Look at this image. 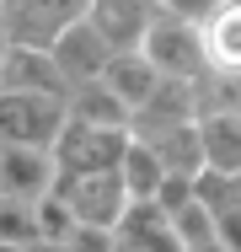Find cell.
<instances>
[{
    "mask_svg": "<svg viewBox=\"0 0 241 252\" xmlns=\"http://www.w3.org/2000/svg\"><path fill=\"white\" fill-rule=\"evenodd\" d=\"M140 54L150 59L155 75H166V81H193V75L204 70L198 22H182V16H172V11L155 5V16H150V27H145V38H140Z\"/></svg>",
    "mask_w": 241,
    "mask_h": 252,
    "instance_id": "cell-1",
    "label": "cell"
},
{
    "mask_svg": "<svg viewBox=\"0 0 241 252\" xmlns=\"http://www.w3.org/2000/svg\"><path fill=\"white\" fill-rule=\"evenodd\" d=\"M81 16H86V0H0V27L22 49H48Z\"/></svg>",
    "mask_w": 241,
    "mask_h": 252,
    "instance_id": "cell-2",
    "label": "cell"
},
{
    "mask_svg": "<svg viewBox=\"0 0 241 252\" xmlns=\"http://www.w3.org/2000/svg\"><path fill=\"white\" fill-rule=\"evenodd\" d=\"M54 193L70 204V215L81 225H113L129 204L123 183H118V166H107V172H54Z\"/></svg>",
    "mask_w": 241,
    "mask_h": 252,
    "instance_id": "cell-3",
    "label": "cell"
},
{
    "mask_svg": "<svg viewBox=\"0 0 241 252\" xmlns=\"http://www.w3.org/2000/svg\"><path fill=\"white\" fill-rule=\"evenodd\" d=\"M59 129H64V97L0 92V145H38V151H48Z\"/></svg>",
    "mask_w": 241,
    "mask_h": 252,
    "instance_id": "cell-4",
    "label": "cell"
},
{
    "mask_svg": "<svg viewBox=\"0 0 241 252\" xmlns=\"http://www.w3.org/2000/svg\"><path fill=\"white\" fill-rule=\"evenodd\" d=\"M123 145H129V129H91V124L64 118L48 156H54V172H107V166H118Z\"/></svg>",
    "mask_w": 241,
    "mask_h": 252,
    "instance_id": "cell-5",
    "label": "cell"
},
{
    "mask_svg": "<svg viewBox=\"0 0 241 252\" xmlns=\"http://www.w3.org/2000/svg\"><path fill=\"white\" fill-rule=\"evenodd\" d=\"M150 16H155V0H86V27L107 49H140Z\"/></svg>",
    "mask_w": 241,
    "mask_h": 252,
    "instance_id": "cell-6",
    "label": "cell"
},
{
    "mask_svg": "<svg viewBox=\"0 0 241 252\" xmlns=\"http://www.w3.org/2000/svg\"><path fill=\"white\" fill-rule=\"evenodd\" d=\"M188 183H193V199L204 204V215L214 220V236L231 242V247H241V236H236V220H241V172H209V166H198Z\"/></svg>",
    "mask_w": 241,
    "mask_h": 252,
    "instance_id": "cell-7",
    "label": "cell"
},
{
    "mask_svg": "<svg viewBox=\"0 0 241 252\" xmlns=\"http://www.w3.org/2000/svg\"><path fill=\"white\" fill-rule=\"evenodd\" d=\"M107 43L96 38L91 27H86V16L81 22H70L54 43H48V59L59 64V75H64V86H81V81H96L102 75V64H107Z\"/></svg>",
    "mask_w": 241,
    "mask_h": 252,
    "instance_id": "cell-8",
    "label": "cell"
},
{
    "mask_svg": "<svg viewBox=\"0 0 241 252\" xmlns=\"http://www.w3.org/2000/svg\"><path fill=\"white\" fill-rule=\"evenodd\" d=\"M0 92H32V97H64V75L59 64L48 59V49H22L11 43L0 59Z\"/></svg>",
    "mask_w": 241,
    "mask_h": 252,
    "instance_id": "cell-9",
    "label": "cell"
},
{
    "mask_svg": "<svg viewBox=\"0 0 241 252\" xmlns=\"http://www.w3.org/2000/svg\"><path fill=\"white\" fill-rule=\"evenodd\" d=\"M54 188V156L38 145H0V193L5 199H43Z\"/></svg>",
    "mask_w": 241,
    "mask_h": 252,
    "instance_id": "cell-10",
    "label": "cell"
},
{
    "mask_svg": "<svg viewBox=\"0 0 241 252\" xmlns=\"http://www.w3.org/2000/svg\"><path fill=\"white\" fill-rule=\"evenodd\" d=\"M198 49H204V70L241 75V5L236 0H220L198 22Z\"/></svg>",
    "mask_w": 241,
    "mask_h": 252,
    "instance_id": "cell-11",
    "label": "cell"
},
{
    "mask_svg": "<svg viewBox=\"0 0 241 252\" xmlns=\"http://www.w3.org/2000/svg\"><path fill=\"white\" fill-rule=\"evenodd\" d=\"M129 134L140 145H150L161 172H177V177L198 172V129L193 124H129Z\"/></svg>",
    "mask_w": 241,
    "mask_h": 252,
    "instance_id": "cell-12",
    "label": "cell"
},
{
    "mask_svg": "<svg viewBox=\"0 0 241 252\" xmlns=\"http://www.w3.org/2000/svg\"><path fill=\"white\" fill-rule=\"evenodd\" d=\"M198 129V166L209 172H241V113H204Z\"/></svg>",
    "mask_w": 241,
    "mask_h": 252,
    "instance_id": "cell-13",
    "label": "cell"
},
{
    "mask_svg": "<svg viewBox=\"0 0 241 252\" xmlns=\"http://www.w3.org/2000/svg\"><path fill=\"white\" fill-rule=\"evenodd\" d=\"M96 81H102V86H107L113 97H118L123 107H129V113H134V107H140V102L150 97V86H155L161 75L150 70V59H145L140 49H113V54H107V64H102V75H96Z\"/></svg>",
    "mask_w": 241,
    "mask_h": 252,
    "instance_id": "cell-14",
    "label": "cell"
},
{
    "mask_svg": "<svg viewBox=\"0 0 241 252\" xmlns=\"http://www.w3.org/2000/svg\"><path fill=\"white\" fill-rule=\"evenodd\" d=\"M64 118L70 124H91V129H129V107L113 97L102 81H81L64 92Z\"/></svg>",
    "mask_w": 241,
    "mask_h": 252,
    "instance_id": "cell-15",
    "label": "cell"
},
{
    "mask_svg": "<svg viewBox=\"0 0 241 252\" xmlns=\"http://www.w3.org/2000/svg\"><path fill=\"white\" fill-rule=\"evenodd\" d=\"M129 124H193V81H155L150 97L129 113Z\"/></svg>",
    "mask_w": 241,
    "mask_h": 252,
    "instance_id": "cell-16",
    "label": "cell"
},
{
    "mask_svg": "<svg viewBox=\"0 0 241 252\" xmlns=\"http://www.w3.org/2000/svg\"><path fill=\"white\" fill-rule=\"evenodd\" d=\"M236 107H241V75H225V70H198L193 75V118L236 113Z\"/></svg>",
    "mask_w": 241,
    "mask_h": 252,
    "instance_id": "cell-17",
    "label": "cell"
},
{
    "mask_svg": "<svg viewBox=\"0 0 241 252\" xmlns=\"http://www.w3.org/2000/svg\"><path fill=\"white\" fill-rule=\"evenodd\" d=\"M118 183H123V193H129V199H150V193H155V183H161V161H155L150 145H140L134 134H129L123 156H118Z\"/></svg>",
    "mask_w": 241,
    "mask_h": 252,
    "instance_id": "cell-18",
    "label": "cell"
},
{
    "mask_svg": "<svg viewBox=\"0 0 241 252\" xmlns=\"http://www.w3.org/2000/svg\"><path fill=\"white\" fill-rule=\"evenodd\" d=\"M32 225H38V242H64L70 236V225H75V215H70V204L59 199L54 188H48L43 199H32Z\"/></svg>",
    "mask_w": 241,
    "mask_h": 252,
    "instance_id": "cell-19",
    "label": "cell"
},
{
    "mask_svg": "<svg viewBox=\"0 0 241 252\" xmlns=\"http://www.w3.org/2000/svg\"><path fill=\"white\" fill-rule=\"evenodd\" d=\"M27 242H38V225H32V204L27 199H5L0 193V247H27Z\"/></svg>",
    "mask_w": 241,
    "mask_h": 252,
    "instance_id": "cell-20",
    "label": "cell"
},
{
    "mask_svg": "<svg viewBox=\"0 0 241 252\" xmlns=\"http://www.w3.org/2000/svg\"><path fill=\"white\" fill-rule=\"evenodd\" d=\"M166 225H172V236H177L182 247H198V242H209V236H214V220L204 215V204H198V199L177 204V209L166 215Z\"/></svg>",
    "mask_w": 241,
    "mask_h": 252,
    "instance_id": "cell-21",
    "label": "cell"
},
{
    "mask_svg": "<svg viewBox=\"0 0 241 252\" xmlns=\"http://www.w3.org/2000/svg\"><path fill=\"white\" fill-rule=\"evenodd\" d=\"M214 5H220V0H161V11H172V16H182V22H204Z\"/></svg>",
    "mask_w": 241,
    "mask_h": 252,
    "instance_id": "cell-22",
    "label": "cell"
},
{
    "mask_svg": "<svg viewBox=\"0 0 241 252\" xmlns=\"http://www.w3.org/2000/svg\"><path fill=\"white\" fill-rule=\"evenodd\" d=\"M182 252H241L231 242H220V236H209V242H198V247H182Z\"/></svg>",
    "mask_w": 241,
    "mask_h": 252,
    "instance_id": "cell-23",
    "label": "cell"
},
{
    "mask_svg": "<svg viewBox=\"0 0 241 252\" xmlns=\"http://www.w3.org/2000/svg\"><path fill=\"white\" fill-rule=\"evenodd\" d=\"M16 252H59L54 242H27V247H16Z\"/></svg>",
    "mask_w": 241,
    "mask_h": 252,
    "instance_id": "cell-24",
    "label": "cell"
},
{
    "mask_svg": "<svg viewBox=\"0 0 241 252\" xmlns=\"http://www.w3.org/2000/svg\"><path fill=\"white\" fill-rule=\"evenodd\" d=\"M5 49H11V38H5V27H0V59H5Z\"/></svg>",
    "mask_w": 241,
    "mask_h": 252,
    "instance_id": "cell-25",
    "label": "cell"
},
{
    "mask_svg": "<svg viewBox=\"0 0 241 252\" xmlns=\"http://www.w3.org/2000/svg\"><path fill=\"white\" fill-rule=\"evenodd\" d=\"M155 5H161V0H155Z\"/></svg>",
    "mask_w": 241,
    "mask_h": 252,
    "instance_id": "cell-26",
    "label": "cell"
}]
</instances>
